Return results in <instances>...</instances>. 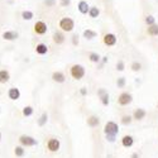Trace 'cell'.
<instances>
[{"label": "cell", "instance_id": "1", "mask_svg": "<svg viewBox=\"0 0 158 158\" xmlns=\"http://www.w3.org/2000/svg\"><path fill=\"white\" fill-rule=\"evenodd\" d=\"M104 133L106 135V139L109 142H115V137L119 133V127L115 122H108L104 127Z\"/></svg>", "mask_w": 158, "mask_h": 158}, {"label": "cell", "instance_id": "2", "mask_svg": "<svg viewBox=\"0 0 158 158\" xmlns=\"http://www.w3.org/2000/svg\"><path fill=\"white\" fill-rule=\"evenodd\" d=\"M58 27L62 32L64 33H70L75 29V20L70 17H63L60 19V23H58Z\"/></svg>", "mask_w": 158, "mask_h": 158}, {"label": "cell", "instance_id": "3", "mask_svg": "<svg viewBox=\"0 0 158 158\" xmlns=\"http://www.w3.org/2000/svg\"><path fill=\"white\" fill-rule=\"evenodd\" d=\"M70 73L72 76V78L75 80H81V78L85 76V67L82 64H72L70 69Z\"/></svg>", "mask_w": 158, "mask_h": 158}, {"label": "cell", "instance_id": "4", "mask_svg": "<svg viewBox=\"0 0 158 158\" xmlns=\"http://www.w3.org/2000/svg\"><path fill=\"white\" fill-rule=\"evenodd\" d=\"M48 31V27H47V24L43 22V20H37L33 25V32L37 34V35H43L46 34Z\"/></svg>", "mask_w": 158, "mask_h": 158}, {"label": "cell", "instance_id": "5", "mask_svg": "<svg viewBox=\"0 0 158 158\" xmlns=\"http://www.w3.org/2000/svg\"><path fill=\"white\" fill-rule=\"evenodd\" d=\"M19 142H20V144L23 147H33V146H37L38 144L37 139H34L31 135H20L19 137Z\"/></svg>", "mask_w": 158, "mask_h": 158}, {"label": "cell", "instance_id": "6", "mask_svg": "<svg viewBox=\"0 0 158 158\" xmlns=\"http://www.w3.org/2000/svg\"><path fill=\"white\" fill-rule=\"evenodd\" d=\"M102 42H104V44L105 46H108V47H113V46H115L116 44V42H118V38H116V35L114 34V33H106L104 37H102Z\"/></svg>", "mask_w": 158, "mask_h": 158}, {"label": "cell", "instance_id": "7", "mask_svg": "<svg viewBox=\"0 0 158 158\" xmlns=\"http://www.w3.org/2000/svg\"><path fill=\"white\" fill-rule=\"evenodd\" d=\"M131 101H133V98H131V95L129 93H122L119 95V98H118V102H119V105H122V106H127Z\"/></svg>", "mask_w": 158, "mask_h": 158}, {"label": "cell", "instance_id": "8", "mask_svg": "<svg viewBox=\"0 0 158 158\" xmlns=\"http://www.w3.org/2000/svg\"><path fill=\"white\" fill-rule=\"evenodd\" d=\"M63 33H64V32H62V31H56V32L53 33V35H52V41H53V43H56V44H58V46L64 43L66 37H64Z\"/></svg>", "mask_w": 158, "mask_h": 158}, {"label": "cell", "instance_id": "9", "mask_svg": "<svg viewBox=\"0 0 158 158\" xmlns=\"http://www.w3.org/2000/svg\"><path fill=\"white\" fill-rule=\"evenodd\" d=\"M2 38L4 39V41H8V42H13V41H15V39L19 38V34L18 32L15 31H6L2 34Z\"/></svg>", "mask_w": 158, "mask_h": 158}, {"label": "cell", "instance_id": "10", "mask_svg": "<svg viewBox=\"0 0 158 158\" xmlns=\"http://www.w3.org/2000/svg\"><path fill=\"white\" fill-rule=\"evenodd\" d=\"M60 147H61V143L56 138H51L47 143V148H48L49 152H57L60 149Z\"/></svg>", "mask_w": 158, "mask_h": 158}, {"label": "cell", "instance_id": "11", "mask_svg": "<svg viewBox=\"0 0 158 158\" xmlns=\"http://www.w3.org/2000/svg\"><path fill=\"white\" fill-rule=\"evenodd\" d=\"M77 10L81 13V14H87L89 13V10H90V5H89V3L86 2V0H80L78 2V4H77Z\"/></svg>", "mask_w": 158, "mask_h": 158}, {"label": "cell", "instance_id": "12", "mask_svg": "<svg viewBox=\"0 0 158 158\" xmlns=\"http://www.w3.org/2000/svg\"><path fill=\"white\" fill-rule=\"evenodd\" d=\"M98 95H99V98H100V100H101L102 105H105V106H108L109 102H110V100H109V94L106 93V91H105L104 89H100V90L98 91Z\"/></svg>", "mask_w": 158, "mask_h": 158}, {"label": "cell", "instance_id": "13", "mask_svg": "<svg viewBox=\"0 0 158 158\" xmlns=\"http://www.w3.org/2000/svg\"><path fill=\"white\" fill-rule=\"evenodd\" d=\"M52 80H53L55 82H57V84H63L66 81V76L61 71H55L53 73H52Z\"/></svg>", "mask_w": 158, "mask_h": 158}, {"label": "cell", "instance_id": "14", "mask_svg": "<svg viewBox=\"0 0 158 158\" xmlns=\"http://www.w3.org/2000/svg\"><path fill=\"white\" fill-rule=\"evenodd\" d=\"M8 96H9V99L10 100H18L19 98H20V91H19V89H17V87H10L9 89V91H8Z\"/></svg>", "mask_w": 158, "mask_h": 158}, {"label": "cell", "instance_id": "15", "mask_svg": "<svg viewBox=\"0 0 158 158\" xmlns=\"http://www.w3.org/2000/svg\"><path fill=\"white\" fill-rule=\"evenodd\" d=\"M47 52H48L47 44H44V43H38V44L35 46V53H37V55L43 56V55H47Z\"/></svg>", "mask_w": 158, "mask_h": 158}, {"label": "cell", "instance_id": "16", "mask_svg": "<svg viewBox=\"0 0 158 158\" xmlns=\"http://www.w3.org/2000/svg\"><path fill=\"white\" fill-rule=\"evenodd\" d=\"M122 144H123V147H125V148L131 147V146L134 144V139H133V137H131V135H124L123 139H122Z\"/></svg>", "mask_w": 158, "mask_h": 158}, {"label": "cell", "instance_id": "17", "mask_svg": "<svg viewBox=\"0 0 158 158\" xmlns=\"http://www.w3.org/2000/svg\"><path fill=\"white\" fill-rule=\"evenodd\" d=\"M147 34L151 35V37H157V35H158V24H157V23H154V24H152V25H148Z\"/></svg>", "mask_w": 158, "mask_h": 158}, {"label": "cell", "instance_id": "18", "mask_svg": "<svg viewBox=\"0 0 158 158\" xmlns=\"http://www.w3.org/2000/svg\"><path fill=\"white\" fill-rule=\"evenodd\" d=\"M146 115H147V111L144 110V109H137V110L134 111V114H133V119H135V120H142V119H144V118H146Z\"/></svg>", "mask_w": 158, "mask_h": 158}, {"label": "cell", "instance_id": "19", "mask_svg": "<svg viewBox=\"0 0 158 158\" xmlns=\"http://www.w3.org/2000/svg\"><path fill=\"white\" fill-rule=\"evenodd\" d=\"M82 35H84L85 39H87V41H91V39H94V38L98 37V33L95 31H93V29H85Z\"/></svg>", "mask_w": 158, "mask_h": 158}, {"label": "cell", "instance_id": "20", "mask_svg": "<svg viewBox=\"0 0 158 158\" xmlns=\"http://www.w3.org/2000/svg\"><path fill=\"white\" fill-rule=\"evenodd\" d=\"M87 14H89V17L91 19H96L100 15V9L98 6H90V10H89Z\"/></svg>", "mask_w": 158, "mask_h": 158}, {"label": "cell", "instance_id": "21", "mask_svg": "<svg viewBox=\"0 0 158 158\" xmlns=\"http://www.w3.org/2000/svg\"><path fill=\"white\" fill-rule=\"evenodd\" d=\"M10 80V73L6 70H0V84H6Z\"/></svg>", "mask_w": 158, "mask_h": 158}, {"label": "cell", "instance_id": "22", "mask_svg": "<svg viewBox=\"0 0 158 158\" xmlns=\"http://www.w3.org/2000/svg\"><path fill=\"white\" fill-rule=\"evenodd\" d=\"M100 124V119L98 116H95V115H93V116H90L89 119H87V125L90 127V128H95V127H98Z\"/></svg>", "mask_w": 158, "mask_h": 158}, {"label": "cell", "instance_id": "23", "mask_svg": "<svg viewBox=\"0 0 158 158\" xmlns=\"http://www.w3.org/2000/svg\"><path fill=\"white\" fill-rule=\"evenodd\" d=\"M34 18V13L32 10H23L22 11V19L23 20H32Z\"/></svg>", "mask_w": 158, "mask_h": 158}, {"label": "cell", "instance_id": "24", "mask_svg": "<svg viewBox=\"0 0 158 158\" xmlns=\"http://www.w3.org/2000/svg\"><path fill=\"white\" fill-rule=\"evenodd\" d=\"M100 55L99 53H96V52H91V53L89 55V60L91 61V62H94V63H99L100 62Z\"/></svg>", "mask_w": 158, "mask_h": 158}, {"label": "cell", "instance_id": "25", "mask_svg": "<svg viewBox=\"0 0 158 158\" xmlns=\"http://www.w3.org/2000/svg\"><path fill=\"white\" fill-rule=\"evenodd\" d=\"M47 120H48V114H47V113H43V114L41 115V118L38 119V125H39V127L46 125V124H47Z\"/></svg>", "mask_w": 158, "mask_h": 158}, {"label": "cell", "instance_id": "26", "mask_svg": "<svg viewBox=\"0 0 158 158\" xmlns=\"http://www.w3.org/2000/svg\"><path fill=\"white\" fill-rule=\"evenodd\" d=\"M14 154H15L17 157H23V156L25 154V149L23 148V146L15 147V148H14Z\"/></svg>", "mask_w": 158, "mask_h": 158}, {"label": "cell", "instance_id": "27", "mask_svg": "<svg viewBox=\"0 0 158 158\" xmlns=\"http://www.w3.org/2000/svg\"><path fill=\"white\" fill-rule=\"evenodd\" d=\"M57 4V0H43V5L46 8H55Z\"/></svg>", "mask_w": 158, "mask_h": 158}, {"label": "cell", "instance_id": "28", "mask_svg": "<svg viewBox=\"0 0 158 158\" xmlns=\"http://www.w3.org/2000/svg\"><path fill=\"white\" fill-rule=\"evenodd\" d=\"M130 69H131V71H134V72H138V71H140V70H142V64H140L139 62L134 61L133 63L130 64Z\"/></svg>", "mask_w": 158, "mask_h": 158}, {"label": "cell", "instance_id": "29", "mask_svg": "<svg viewBox=\"0 0 158 158\" xmlns=\"http://www.w3.org/2000/svg\"><path fill=\"white\" fill-rule=\"evenodd\" d=\"M144 23H146L147 25H152L156 23V18L154 15H147L146 18H144Z\"/></svg>", "mask_w": 158, "mask_h": 158}, {"label": "cell", "instance_id": "30", "mask_svg": "<svg viewBox=\"0 0 158 158\" xmlns=\"http://www.w3.org/2000/svg\"><path fill=\"white\" fill-rule=\"evenodd\" d=\"M33 114V108L32 106H25L23 109V115L24 116H31Z\"/></svg>", "mask_w": 158, "mask_h": 158}, {"label": "cell", "instance_id": "31", "mask_svg": "<svg viewBox=\"0 0 158 158\" xmlns=\"http://www.w3.org/2000/svg\"><path fill=\"white\" fill-rule=\"evenodd\" d=\"M131 119H133L131 116H129V115H124V116L122 118V123H123L124 125H128V124L131 123Z\"/></svg>", "mask_w": 158, "mask_h": 158}, {"label": "cell", "instance_id": "32", "mask_svg": "<svg viewBox=\"0 0 158 158\" xmlns=\"http://www.w3.org/2000/svg\"><path fill=\"white\" fill-rule=\"evenodd\" d=\"M71 41H72L73 46H78V43H80V37H78V34H73L72 38H71Z\"/></svg>", "mask_w": 158, "mask_h": 158}, {"label": "cell", "instance_id": "33", "mask_svg": "<svg viewBox=\"0 0 158 158\" xmlns=\"http://www.w3.org/2000/svg\"><path fill=\"white\" fill-rule=\"evenodd\" d=\"M116 85H118V87H124L125 86V77H119L118 78Z\"/></svg>", "mask_w": 158, "mask_h": 158}, {"label": "cell", "instance_id": "34", "mask_svg": "<svg viewBox=\"0 0 158 158\" xmlns=\"http://www.w3.org/2000/svg\"><path fill=\"white\" fill-rule=\"evenodd\" d=\"M124 69H125V63H124L123 61H118V63H116V70H118V71H124Z\"/></svg>", "mask_w": 158, "mask_h": 158}, {"label": "cell", "instance_id": "35", "mask_svg": "<svg viewBox=\"0 0 158 158\" xmlns=\"http://www.w3.org/2000/svg\"><path fill=\"white\" fill-rule=\"evenodd\" d=\"M60 5L62 8H67L71 5V0H60Z\"/></svg>", "mask_w": 158, "mask_h": 158}, {"label": "cell", "instance_id": "36", "mask_svg": "<svg viewBox=\"0 0 158 158\" xmlns=\"http://www.w3.org/2000/svg\"><path fill=\"white\" fill-rule=\"evenodd\" d=\"M80 93H81V95H86V89H85V87H82Z\"/></svg>", "mask_w": 158, "mask_h": 158}, {"label": "cell", "instance_id": "37", "mask_svg": "<svg viewBox=\"0 0 158 158\" xmlns=\"http://www.w3.org/2000/svg\"><path fill=\"white\" fill-rule=\"evenodd\" d=\"M131 158H139L138 153H133V154H131Z\"/></svg>", "mask_w": 158, "mask_h": 158}, {"label": "cell", "instance_id": "38", "mask_svg": "<svg viewBox=\"0 0 158 158\" xmlns=\"http://www.w3.org/2000/svg\"><path fill=\"white\" fill-rule=\"evenodd\" d=\"M104 60H102V63H106V61H108V57H102Z\"/></svg>", "mask_w": 158, "mask_h": 158}, {"label": "cell", "instance_id": "39", "mask_svg": "<svg viewBox=\"0 0 158 158\" xmlns=\"http://www.w3.org/2000/svg\"><path fill=\"white\" fill-rule=\"evenodd\" d=\"M0 140H2V133H0Z\"/></svg>", "mask_w": 158, "mask_h": 158}, {"label": "cell", "instance_id": "40", "mask_svg": "<svg viewBox=\"0 0 158 158\" xmlns=\"http://www.w3.org/2000/svg\"><path fill=\"white\" fill-rule=\"evenodd\" d=\"M0 111H2V109H0Z\"/></svg>", "mask_w": 158, "mask_h": 158}, {"label": "cell", "instance_id": "41", "mask_svg": "<svg viewBox=\"0 0 158 158\" xmlns=\"http://www.w3.org/2000/svg\"><path fill=\"white\" fill-rule=\"evenodd\" d=\"M157 106H158V105H157Z\"/></svg>", "mask_w": 158, "mask_h": 158}]
</instances>
